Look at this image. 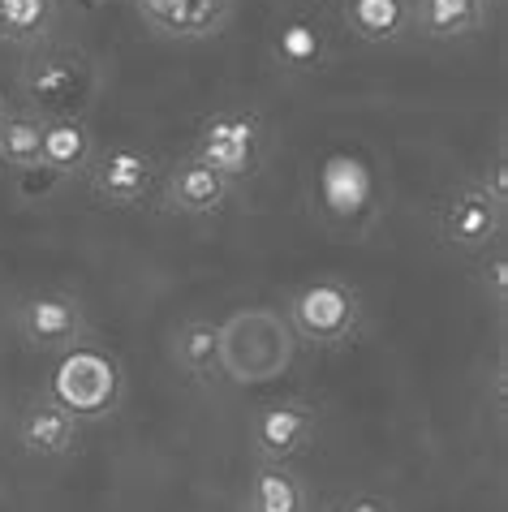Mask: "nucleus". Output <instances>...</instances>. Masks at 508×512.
<instances>
[{"instance_id": "obj_1", "label": "nucleus", "mask_w": 508, "mask_h": 512, "mask_svg": "<svg viewBox=\"0 0 508 512\" xmlns=\"http://www.w3.org/2000/svg\"><path fill=\"white\" fill-rule=\"evenodd\" d=\"M100 91V69H95L91 52L78 44H52L22 56L18 78H13V95H18L22 112H35L39 121L52 117H87Z\"/></svg>"}, {"instance_id": "obj_7", "label": "nucleus", "mask_w": 508, "mask_h": 512, "mask_svg": "<svg viewBox=\"0 0 508 512\" xmlns=\"http://www.w3.org/2000/svg\"><path fill=\"white\" fill-rule=\"evenodd\" d=\"M121 392H125V375H121V362L112 353H100L91 345H78L65 353V362L56 366L52 375V401L82 418H104L121 405Z\"/></svg>"}, {"instance_id": "obj_27", "label": "nucleus", "mask_w": 508, "mask_h": 512, "mask_svg": "<svg viewBox=\"0 0 508 512\" xmlns=\"http://www.w3.org/2000/svg\"><path fill=\"white\" fill-rule=\"evenodd\" d=\"M5 112H9V99H5V91H0V121H5Z\"/></svg>"}, {"instance_id": "obj_24", "label": "nucleus", "mask_w": 508, "mask_h": 512, "mask_svg": "<svg viewBox=\"0 0 508 512\" xmlns=\"http://www.w3.org/2000/svg\"><path fill=\"white\" fill-rule=\"evenodd\" d=\"M332 512H401V508L384 491H349L345 500H336Z\"/></svg>"}, {"instance_id": "obj_28", "label": "nucleus", "mask_w": 508, "mask_h": 512, "mask_svg": "<svg viewBox=\"0 0 508 512\" xmlns=\"http://www.w3.org/2000/svg\"><path fill=\"white\" fill-rule=\"evenodd\" d=\"M0 431H5V405H0Z\"/></svg>"}, {"instance_id": "obj_21", "label": "nucleus", "mask_w": 508, "mask_h": 512, "mask_svg": "<svg viewBox=\"0 0 508 512\" xmlns=\"http://www.w3.org/2000/svg\"><path fill=\"white\" fill-rule=\"evenodd\" d=\"M0 164L9 173H26V168L44 164V121L35 112H5V121H0Z\"/></svg>"}, {"instance_id": "obj_4", "label": "nucleus", "mask_w": 508, "mask_h": 512, "mask_svg": "<svg viewBox=\"0 0 508 512\" xmlns=\"http://www.w3.org/2000/svg\"><path fill=\"white\" fill-rule=\"evenodd\" d=\"M285 319L298 336V345L315 353H336L358 345L366 332V302L362 293L341 276H315L302 280L285 302Z\"/></svg>"}, {"instance_id": "obj_16", "label": "nucleus", "mask_w": 508, "mask_h": 512, "mask_svg": "<svg viewBox=\"0 0 508 512\" xmlns=\"http://www.w3.org/2000/svg\"><path fill=\"white\" fill-rule=\"evenodd\" d=\"M491 22V0H414V35L431 44H465Z\"/></svg>"}, {"instance_id": "obj_10", "label": "nucleus", "mask_w": 508, "mask_h": 512, "mask_svg": "<svg viewBox=\"0 0 508 512\" xmlns=\"http://www.w3.org/2000/svg\"><path fill=\"white\" fill-rule=\"evenodd\" d=\"M160 207L168 216H181V220H216L233 207V194L237 186L224 181L216 168H207L199 155H181L168 168H160Z\"/></svg>"}, {"instance_id": "obj_19", "label": "nucleus", "mask_w": 508, "mask_h": 512, "mask_svg": "<svg viewBox=\"0 0 508 512\" xmlns=\"http://www.w3.org/2000/svg\"><path fill=\"white\" fill-rule=\"evenodd\" d=\"M95 151H100V142H95L87 117H52V121H44V168H52L61 181L87 173Z\"/></svg>"}, {"instance_id": "obj_13", "label": "nucleus", "mask_w": 508, "mask_h": 512, "mask_svg": "<svg viewBox=\"0 0 508 512\" xmlns=\"http://www.w3.org/2000/svg\"><path fill=\"white\" fill-rule=\"evenodd\" d=\"M134 13L160 39L194 44V39L220 35L233 22L237 0H134Z\"/></svg>"}, {"instance_id": "obj_26", "label": "nucleus", "mask_w": 508, "mask_h": 512, "mask_svg": "<svg viewBox=\"0 0 508 512\" xmlns=\"http://www.w3.org/2000/svg\"><path fill=\"white\" fill-rule=\"evenodd\" d=\"M61 9H74V13H100V9H108L112 0H56Z\"/></svg>"}, {"instance_id": "obj_15", "label": "nucleus", "mask_w": 508, "mask_h": 512, "mask_svg": "<svg viewBox=\"0 0 508 512\" xmlns=\"http://www.w3.org/2000/svg\"><path fill=\"white\" fill-rule=\"evenodd\" d=\"M341 26L366 48H392L414 35V0H341Z\"/></svg>"}, {"instance_id": "obj_6", "label": "nucleus", "mask_w": 508, "mask_h": 512, "mask_svg": "<svg viewBox=\"0 0 508 512\" xmlns=\"http://www.w3.org/2000/svg\"><path fill=\"white\" fill-rule=\"evenodd\" d=\"M504 220H508V203H500L478 177L457 181L453 190L440 194L431 216L435 241L453 254H487L491 246L504 241Z\"/></svg>"}, {"instance_id": "obj_2", "label": "nucleus", "mask_w": 508, "mask_h": 512, "mask_svg": "<svg viewBox=\"0 0 508 512\" xmlns=\"http://www.w3.org/2000/svg\"><path fill=\"white\" fill-rule=\"evenodd\" d=\"M310 207L319 211L323 229H332L341 241H358L384 216V186L375 164L354 147L328 151L310 177Z\"/></svg>"}, {"instance_id": "obj_11", "label": "nucleus", "mask_w": 508, "mask_h": 512, "mask_svg": "<svg viewBox=\"0 0 508 512\" xmlns=\"http://www.w3.org/2000/svg\"><path fill=\"white\" fill-rule=\"evenodd\" d=\"M250 435V452L254 461H272V465H289L293 457L315 444L319 435V409L310 401H267L250 414L246 422Z\"/></svg>"}, {"instance_id": "obj_23", "label": "nucleus", "mask_w": 508, "mask_h": 512, "mask_svg": "<svg viewBox=\"0 0 508 512\" xmlns=\"http://www.w3.org/2000/svg\"><path fill=\"white\" fill-rule=\"evenodd\" d=\"M18 177V198H26V203H35V198H44V194H52L56 186H61V177L52 173V168H26V173H13Z\"/></svg>"}, {"instance_id": "obj_8", "label": "nucleus", "mask_w": 508, "mask_h": 512, "mask_svg": "<svg viewBox=\"0 0 508 512\" xmlns=\"http://www.w3.org/2000/svg\"><path fill=\"white\" fill-rule=\"evenodd\" d=\"M87 190L100 207H147L155 198V186H160V160L143 147H130V142H112V147H100L87 164Z\"/></svg>"}, {"instance_id": "obj_14", "label": "nucleus", "mask_w": 508, "mask_h": 512, "mask_svg": "<svg viewBox=\"0 0 508 512\" xmlns=\"http://www.w3.org/2000/svg\"><path fill=\"white\" fill-rule=\"evenodd\" d=\"M13 431H18V448L35 461H65L78 452V418L65 414L48 392L26 396Z\"/></svg>"}, {"instance_id": "obj_5", "label": "nucleus", "mask_w": 508, "mask_h": 512, "mask_svg": "<svg viewBox=\"0 0 508 512\" xmlns=\"http://www.w3.org/2000/svg\"><path fill=\"white\" fill-rule=\"evenodd\" d=\"M267 151H272V130L254 108H216L207 112L194 130V151L207 168H216L237 190L250 186L263 173Z\"/></svg>"}, {"instance_id": "obj_3", "label": "nucleus", "mask_w": 508, "mask_h": 512, "mask_svg": "<svg viewBox=\"0 0 508 512\" xmlns=\"http://www.w3.org/2000/svg\"><path fill=\"white\" fill-rule=\"evenodd\" d=\"M298 336L285 319V310L246 306L220 323V375L229 383H272L293 366Z\"/></svg>"}, {"instance_id": "obj_22", "label": "nucleus", "mask_w": 508, "mask_h": 512, "mask_svg": "<svg viewBox=\"0 0 508 512\" xmlns=\"http://www.w3.org/2000/svg\"><path fill=\"white\" fill-rule=\"evenodd\" d=\"M474 284H478V293L487 297L491 310L508 306V250H504V241H500V246H491L487 254H478Z\"/></svg>"}, {"instance_id": "obj_25", "label": "nucleus", "mask_w": 508, "mask_h": 512, "mask_svg": "<svg viewBox=\"0 0 508 512\" xmlns=\"http://www.w3.org/2000/svg\"><path fill=\"white\" fill-rule=\"evenodd\" d=\"M478 181H483V186H487L491 194H496L500 203H508V168H504V151L496 155V164H491V173H487V177H478Z\"/></svg>"}, {"instance_id": "obj_12", "label": "nucleus", "mask_w": 508, "mask_h": 512, "mask_svg": "<svg viewBox=\"0 0 508 512\" xmlns=\"http://www.w3.org/2000/svg\"><path fill=\"white\" fill-rule=\"evenodd\" d=\"M272 61L285 74H323L336 61V31L323 13H285L272 26Z\"/></svg>"}, {"instance_id": "obj_20", "label": "nucleus", "mask_w": 508, "mask_h": 512, "mask_svg": "<svg viewBox=\"0 0 508 512\" xmlns=\"http://www.w3.org/2000/svg\"><path fill=\"white\" fill-rule=\"evenodd\" d=\"M173 362L190 383H216L220 375V323L186 319L173 332Z\"/></svg>"}, {"instance_id": "obj_17", "label": "nucleus", "mask_w": 508, "mask_h": 512, "mask_svg": "<svg viewBox=\"0 0 508 512\" xmlns=\"http://www.w3.org/2000/svg\"><path fill=\"white\" fill-rule=\"evenodd\" d=\"M242 512H315V495H310L306 478L293 465L254 461L246 478Z\"/></svg>"}, {"instance_id": "obj_18", "label": "nucleus", "mask_w": 508, "mask_h": 512, "mask_svg": "<svg viewBox=\"0 0 508 512\" xmlns=\"http://www.w3.org/2000/svg\"><path fill=\"white\" fill-rule=\"evenodd\" d=\"M61 5L56 0H0V48L35 52L56 39Z\"/></svg>"}, {"instance_id": "obj_9", "label": "nucleus", "mask_w": 508, "mask_h": 512, "mask_svg": "<svg viewBox=\"0 0 508 512\" xmlns=\"http://www.w3.org/2000/svg\"><path fill=\"white\" fill-rule=\"evenodd\" d=\"M13 327H18V336L39 353H69L78 345H91L87 310L65 289H35V293L18 297Z\"/></svg>"}]
</instances>
